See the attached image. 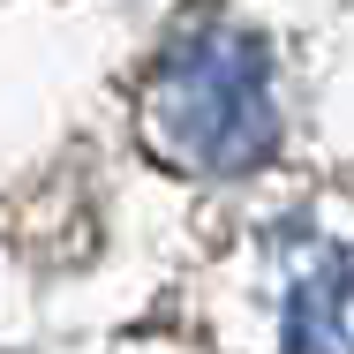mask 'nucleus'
Listing matches in <instances>:
<instances>
[{"instance_id": "obj_2", "label": "nucleus", "mask_w": 354, "mask_h": 354, "mask_svg": "<svg viewBox=\"0 0 354 354\" xmlns=\"http://www.w3.org/2000/svg\"><path fill=\"white\" fill-rule=\"evenodd\" d=\"M286 354H354V241L309 257L286 294Z\"/></svg>"}, {"instance_id": "obj_1", "label": "nucleus", "mask_w": 354, "mask_h": 354, "mask_svg": "<svg viewBox=\"0 0 354 354\" xmlns=\"http://www.w3.org/2000/svg\"><path fill=\"white\" fill-rule=\"evenodd\" d=\"M143 121H151V143L189 174L234 181V174L264 166L279 143L272 53L234 23L181 30L151 75V91H143Z\"/></svg>"}]
</instances>
